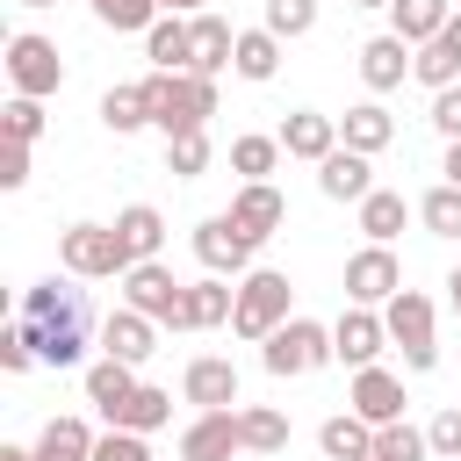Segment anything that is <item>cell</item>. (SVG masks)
<instances>
[{
  "instance_id": "obj_1",
  "label": "cell",
  "mask_w": 461,
  "mask_h": 461,
  "mask_svg": "<svg viewBox=\"0 0 461 461\" xmlns=\"http://www.w3.org/2000/svg\"><path fill=\"white\" fill-rule=\"evenodd\" d=\"M14 324H22V339L36 346L43 367H79V353L94 339V303H86V288H72V274L65 281H36V288H22Z\"/></svg>"
},
{
  "instance_id": "obj_2",
  "label": "cell",
  "mask_w": 461,
  "mask_h": 461,
  "mask_svg": "<svg viewBox=\"0 0 461 461\" xmlns=\"http://www.w3.org/2000/svg\"><path fill=\"white\" fill-rule=\"evenodd\" d=\"M137 86H144L151 130H166V144L187 130H209V115H216V79H202V72H144Z\"/></svg>"
},
{
  "instance_id": "obj_3",
  "label": "cell",
  "mask_w": 461,
  "mask_h": 461,
  "mask_svg": "<svg viewBox=\"0 0 461 461\" xmlns=\"http://www.w3.org/2000/svg\"><path fill=\"white\" fill-rule=\"evenodd\" d=\"M58 267H65L72 281H122L137 259H130V245H122L115 223H72V230L58 238Z\"/></svg>"
},
{
  "instance_id": "obj_4",
  "label": "cell",
  "mask_w": 461,
  "mask_h": 461,
  "mask_svg": "<svg viewBox=\"0 0 461 461\" xmlns=\"http://www.w3.org/2000/svg\"><path fill=\"white\" fill-rule=\"evenodd\" d=\"M288 303H295V288H288V274H274V267H252L245 281H238V310H230V331L238 339H274L281 324H288Z\"/></svg>"
},
{
  "instance_id": "obj_5",
  "label": "cell",
  "mask_w": 461,
  "mask_h": 461,
  "mask_svg": "<svg viewBox=\"0 0 461 461\" xmlns=\"http://www.w3.org/2000/svg\"><path fill=\"white\" fill-rule=\"evenodd\" d=\"M122 303L144 310V317L166 324V331H194V324H187V281H173V267H158V259H144V267L122 274Z\"/></svg>"
},
{
  "instance_id": "obj_6",
  "label": "cell",
  "mask_w": 461,
  "mask_h": 461,
  "mask_svg": "<svg viewBox=\"0 0 461 461\" xmlns=\"http://www.w3.org/2000/svg\"><path fill=\"white\" fill-rule=\"evenodd\" d=\"M259 360H267V375H317L324 360H339L331 353V324H317V317H288L267 346H259Z\"/></svg>"
},
{
  "instance_id": "obj_7",
  "label": "cell",
  "mask_w": 461,
  "mask_h": 461,
  "mask_svg": "<svg viewBox=\"0 0 461 461\" xmlns=\"http://www.w3.org/2000/svg\"><path fill=\"white\" fill-rule=\"evenodd\" d=\"M7 79H14L22 101H50V94L65 86V58H58V43L36 36V29L7 36Z\"/></svg>"
},
{
  "instance_id": "obj_8",
  "label": "cell",
  "mask_w": 461,
  "mask_h": 461,
  "mask_svg": "<svg viewBox=\"0 0 461 461\" xmlns=\"http://www.w3.org/2000/svg\"><path fill=\"white\" fill-rule=\"evenodd\" d=\"M382 324H389V346H403V367H439V331H432V295H418V288H403L389 310H382Z\"/></svg>"
},
{
  "instance_id": "obj_9",
  "label": "cell",
  "mask_w": 461,
  "mask_h": 461,
  "mask_svg": "<svg viewBox=\"0 0 461 461\" xmlns=\"http://www.w3.org/2000/svg\"><path fill=\"white\" fill-rule=\"evenodd\" d=\"M396 295H403V267H396L389 245H367V252L346 259V303H360V310H389Z\"/></svg>"
},
{
  "instance_id": "obj_10",
  "label": "cell",
  "mask_w": 461,
  "mask_h": 461,
  "mask_svg": "<svg viewBox=\"0 0 461 461\" xmlns=\"http://www.w3.org/2000/svg\"><path fill=\"white\" fill-rule=\"evenodd\" d=\"M194 259L209 274H252V238L230 223V216H202L194 223Z\"/></svg>"
},
{
  "instance_id": "obj_11",
  "label": "cell",
  "mask_w": 461,
  "mask_h": 461,
  "mask_svg": "<svg viewBox=\"0 0 461 461\" xmlns=\"http://www.w3.org/2000/svg\"><path fill=\"white\" fill-rule=\"evenodd\" d=\"M151 353H158V324H151L144 310L122 303V310L101 317V360H130V367H144Z\"/></svg>"
},
{
  "instance_id": "obj_12",
  "label": "cell",
  "mask_w": 461,
  "mask_h": 461,
  "mask_svg": "<svg viewBox=\"0 0 461 461\" xmlns=\"http://www.w3.org/2000/svg\"><path fill=\"white\" fill-rule=\"evenodd\" d=\"M382 346H389V324H382V310H360V303H353V310L331 324V353H339L353 375H360V367H375V353H382Z\"/></svg>"
},
{
  "instance_id": "obj_13",
  "label": "cell",
  "mask_w": 461,
  "mask_h": 461,
  "mask_svg": "<svg viewBox=\"0 0 461 461\" xmlns=\"http://www.w3.org/2000/svg\"><path fill=\"white\" fill-rule=\"evenodd\" d=\"M245 447L238 411H194V425L180 432V461H230Z\"/></svg>"
},
{
  "instance_id": "obj_14",
  "label": "cell",
  "mask_w": 461,
  "mask_h": 461,
  "mask_svg": "<svg viewBox=\"0 0 461 461\" xmlns=\"http://www.w3.org/2000/svg\"><path fill=\"white\" fill-rule=\"evenodd\" d=\"M346 411H353V418H367V425L382 432V425H396V418H403V382H396L389 367H360V375H353Z\"/></svg>"
},
{
  "instance_id": "obj_15",
  "label": "cell",
  "mask_w": 461,
  "mask_h": 461,
  "mask_svg": "<svg viewBox=\"0 0 461 461\" xmlns=\"http://www.w3.org/2000/svg\"><path fill=\"white\" fill-rule=\"evenodd\" d=\"M274 137H281V151H288V158H310V166H324V158L339 151V115L295 108V115H288V122H281Z\"/></svg>"
},
{
  "instance_id": "obj_16",
  "label": "cell",
  "mask_w": 461,
  "mask_h": 461,
  "mask_svg": "<svg viewBox=\"0 0 461 461\" xmlns=\"http://www.w3.org/2000/svg\"><path fill=\"white\" fill-rule=\"evenodd\" d=\"M411 65H418V50H411L403 36H367V43H360V79H367L375 94H396V86L411 79Z\"/></svg>"
},
{
  "instance_id": "obj_17",
  "label": "cell",
  "mask_w": 461,
  "mask_h": 461,
  "mask_svg": "<svg viewBox=\"0 0 461 461\" xmlns=\"http://www.w3.org/2000/svg\"><path fill=\"white\" fill-rule=\"evenodd\" d=\"M180 389H187V403H194V411H230V403H238V367H230V360H216V353H202V360H187Z\"/></svg>"
},
{
  "instance_id": "obj_18",
  "label": "cell",
  "mask_w": 461,
  "mask_h": 461,
  "mask_svg": "<svg viewBox=\"0 0 461 461\" xmlns=\"http://www.w3.org/2000/svg\"><path fill=\"white\" fill-rule=\"evenodd\" d=\"M223 216H230V223H238V230H245V238L259 245V238H274V230H281L288 202H281V194H274L267 180H245V187H238V202H230Z\"/></svg>"
},
{
  "instance_id": "obj_19",
  "label": "cell",
  "mask_w": 461,
  "mask_h": 461,
  "mask_svg": "<svg viewBox=\"0 0 461 461\" xmlns=\"http://www.w3.org/2000/svg\"><path fill=\"white\" fill-rule=\"evenodd\" d=\"M317 187H324L331 202H353V209H360V202L375 194V166H367L360 151H346V144H339V151L317 166Z\"/></svg>"
},
{
  "instance_id": "obj_20",
  "label": "cell",
  "mask_w": 461,
  "mask_h": 461,
  "mask_svg": "<svg viewBox=\"0 0 461 461\" xmlns=\"http://www.w3.org/2000/svg\"><path fill=\"white\" fill-rule=\"evenodd\" d=\"M144 58H151V72H194V29L180 14H158L144 36Z\"/></svg>"
},
{
  "instance_id": "obj_21",
  "label": "cell",
  "mask_w": 461,
  "mask_h": 461,
  "mask_svg": "<svg viewBox=\"0 0 461 461\" xmlns=\"http://www.w3.org/2000/svg\"><path fill=\"white\" fill-rule=\"evenodd\" d=\"M389 137H396V122H389V108H382V101H360V108H346V115H339V144H346V151H360V158L389 151Z\"/></svg>"
},
{
  "instance_id": "obj_22",
  "label": "cell",
  "mask_w": 461,
  "mask_h": 461,
  "mask_svg": "<svg viewBox=\"0 0 461 461\" xmlns=\"http://www.w3.org/2000/svg\"><path fill=\"white\" fill-rule=\"evenodd\" d=\"M130 396H137V367H130V360H94V367H86V403H94L108 425L122 418Z\"/></svg>"
},
{
  "instance_id": "obj_23",
  "label": "cell",
  "mask_w": 461,
  "mask_h": 461,
  "mask_svg": "<svg viewBox=\"0 0 461 461\" xmlns=\"http://www.w3.org/2000/svg\"><path fill=\"white\" fill-rule=\"evenodd\" d=\"M447 22H454V0H396L389 7V36H403L411 50H425Z\"/></svg>"
},
{
  "instance_id": "obj_24",
  "label": "cell",
  "mask_w": 461,
  "mask_h": 461,
  "mask_svg": "<svg viewBox=\"0 0 461 461\" xmlns=\"http://www.w3.org/2000/svg\"><path fill=\"white\" fill-rule=\"evenodd\" d=\"M317 447H324V461H367L375 454V425L353 418V411H339V418L317 425Z\"/></svg>"
},
{
  "instance_id": "obj_25",
  "label": "cell",
  "mask_w": 461,
  "mask_h": 461,
  "mask_svg": "<svg viewBox=\"0 0 461 461\" xmlns=\"http://www.w3.org/2000/svg\"><path fill=\"white\" fill-rule=\"evenodd\" d=\"M187 29H194V72H202V79H216V72L238 58V36H230V22H223V14H194Z\"/></svg>"
},
{
  "instance_id": "obj_26",
  "label": "cell",
  "mask_w": 461,
  "mask_h": 461,
  "mask_svg": "<svg viewBox=\"0 0 461 461\" xmlns=\"http://www.w3.org/2000/svg\"><path fill=\"white\" fill-rule=\"evenodd\" d=\"M230 310H238V288H230L223 274H209V281H187V324H194V331H216V324H230Z\"/></svg>"
},
{
  "instance_id": "obj_27",
  "label": "cell",
  "mask_w": 461,
  "mask_h": 461,
  "mask_svg": "<svg viewBox=\"0 0 461 461\" xmlns=\"http://www.w3.org/2000/svg\"><path fill=\"white\" fill-rule=\"evenodd\" d=\"M115 230H122V245H130V259L144 267V259H158V245H166V216L151 209V202H130L122 216H115Z\"/></svg>"
},
{
  "instance_id": "obj_28",
  "label": "cell",
  "mask_w": 461,
  "mask_h": 461,
  "mask_svg": "<svg viewBox=\"0 0 461 461\" xmlns=\"http://www.w3.org/2000/svg\"><path fill=\"white\" fill-rule=\"evenodd\" d=\"M36 461H94L86 418H50V425L36 432Z\"/></svg>"
},
{
  "instance_id": "obj_29",
  "label": "cell",
  "mask_w": 461,
  "mask_h": 461,
  "mask_svg": "<svg viewBox=\"0 0 461 461\" xmlns=\"http://www.w3.org/2000/svg\"><path fill=\"white\" fill-rule=\"evenodd\" d=\"M230 72H238V79H274V72H281V36H274V29H245Z\"/></svg>"
},
{
  "instance_id": "obj_30",
  "label": "cell",
  "mask_w": 461,
  "mask_h": 461,
  "mask_svg": "<svg viewBox=\"0 0 461 461\" xmlns=\"http://www.w3.org/2000/svg\"><path fill=\"white\" fill-rule=\"evenodd\" d=\"M403 216H411V202H403L396 187H375V194L360 202V230H367V245H389V238L403 230Z\"/></svg>"
},
{
  "instance_id": "obj_31",
  "label": "cell",
  "mask_w": 461,
  "mask_h": 461,
  "mask_svg": "<svg viewBox=\"0 0 461 461\" xmlns=\"http://www.w3.org/2000/svg\"><path fill=\"white\" fill-rule=\"evenodd\" d=\"M238 425H245V454H281V447H288V418H281L274 403H245Z\"/></svg>"
},
{
  "instance_id": "obj_32",
  "label": "cell",
  "mask_w": 461,
  "mask_h": 461,
  "mask_svg": "<svg viewBox=\"0 0 461 461\" xmlns=\"http://www.w3.org/2000/svg\"><path fill=\"white\" fill-rule=\"evenodd\" d=\"M166 418H173V396H166L158 382H137V396L122 403V418H115V425H122V432H158Z\"/></svg>"
},
{
  "instance_id": "obj_33",
  "label": "cell",
  "mask_w": 461,
  "mask_h": 461,
  "mask_svg": "<svg viewBox=\"0 0 461 461\" xmlns=\"http://www.w3.org/2000/svg\"><path fill=\"white\" fill-rule=\"evenodd\" d=\"M101 122H108L115 137L144 130V122H151V108H144V86H108V94H101Z\"/></svg>"
},
{
  "instance_id": "obj_34",
  "label": "cell",
  "mask_w": 461,
  "mask_h": 461,
  "mask_svg": "<svg viewBox=\"0 0 461 461\" xmlns=\"http://www.w3.org/2000/svg\"><path fill=\"white\" fill-rule=\"evenodd\" d=\"M86 7H94L101 29H137V36H151V22L166 14L158 0H86Z\"/></svg>"
},
{
  "instance_id": "obj_35",
  "label": "cell",
  "mask_w": 461,
  "mask_h": 461,
  "mask_svg": "<svg viewBox=\"0 0 461 461\" xmlns=\"http://www.w3.org/2000/svg\"><path fill=\"white\" fill-rule=\"evenodd\" d=\"M375 461H432V439H425L418 425H403V418H396V425H382V432H375Z\"/></svg>"
},
{
  "instance_id": "obj_36",
  "label": "cell",
  "mask_w": 461,
  "mask_h": 461,
  "mask_svg": "<svg viewBox=\"0 0 461 461\" xmlns=\"http://www.w3.org/2000/svg\"><path fill=\"white\" fill-rule=\"evenodd\" d=\"M418 223H425L432 238H461V187H447V180H439V187L418 202Z\"/></svg>"
},
{
  "instance_id": "obj_37",
  "label": "cell",
  "mask_w": 461,
  "mask_h": 461,
  "mask_svg": "<svg viewBox=\"0 0 461 461\" xmlns=\"http://www.w3.org/2000/svg\"><path fill=\"white\" fill-rule=\"evenodd\" d=\"M230 166H238L245 180H267V173L281 166V137H238V144H230Z\"/></svg>"
},
{
  "instance_id": "obj_38",
  "label": "cell",
  "mask_w": 461,
  "mask_h": 461,
  "mask_svg": "<svg viewBox=\"0 0 461 461\" xmlns=\"http://www.w3.org/2000/svg\"><path fill=\"white\" fill-rule=\"evenodd\" d=\"M259 29H274L281 43H288V36H310V29H317V0H267V22H259Z\"/></svg>"
},
{
  "instance_id": "obj_39",
  "label": "cell",
  "mask_w": 461,
  "mask_h": 461,
  "mask_svg": "<svg viewBox=\"0 0 461 461\" xmlns=\"http://www.w3.org/2000/svg\"><path fill=\"white\" fill-rule=\"evenodd\" d=\"M166 166H173L180 180L209 173V130H187V137H173V144H166Z\"/></svg>"
},
{
  "instance_id": "obj_40",
  "label": "cell",
  "mask_w": 461,
  "mask_h": 461,
  "mask_svg": "<svg viewBox=\"0 0 461 461\" xmlns=\"http://www.w3.org/2000/svg\"><path fill=\"white\" fill-rule=\"evenodd\" d=\"M425 439H432V454H439V461H461V403H447V411H432V425H425Z\"/></svg>"
},
{
  "instance_id": "obj_41",
  "label": "cell",
  "mask_w": 461,
  "mask_h": 461,
  "mask_svg": "<svg viewBox=\"0 0 461 461\" xmlns=\"http://www.w3.org/2000/svg\"><path fill=\"white\" fill-rule=\"evenodd\" d=\"M94 461H151V447H144V432H122V425H108V432L94 439Z\"/></svg>"
},
{
  "instance_id": "obj_42",
  "label": "cell",
  "mask_w": 461,
  "mask_h": 461,
  "mask_svg": "<svg viewBox=\"0 0 461 461\" xmlns=\"http://www.w3.org/2000/svg\"><path fill=\"white\" fill-rule=\"evenodd\" d=\"M43 137V101H7V144H36Z\"/></svg>"
},
{
  "instance_id": "obj_43",
  "label": "cell",
  "mask_w": 461,
  "mask_h": 461,
  "mask_svg": "<svg viewBox=\"0 0 461 461\" xmlns=\"http://www.w3.org/2000/svg\"><path fill=\"white\" fill-rule=\"evenodd\" d=\"M432 130H439L447 144H461V86H439V94H432Z\"/></svg>"
},
{
  "instance_id": "obj_44",
  "label": "cell",
  "mask_w": 461,
  "mask_h": 461,
  "mask_svg": "<svg viewBox=\"0 0 461 461\" xmlns=\"http://www.w3.org/2000/svg\"><path fill=\"white\" fill-rule=\"evenodd\" d=\"M0 367H7V375H29V367H36V346L22 339V324L0 331Z\"/></svg>"
},
{
  "instance_id": "obj_45",
  "label": "cell",
  "mask_w": 461,
  "mask_h": 461,
  "mask_svg": "<svg viewBox=\"0 0 461 461\" xmlns=\"http://www.w3.org/2000/svg\"><path fill=\"white\" fill-rule=\"evenodd\" d=\"M29 180V144H7V173H0V187H22Z\"/></svg>"
},
{
  "instance_id": "obj_46",
  "label": "cell",
  "mask_w": 461,
  "mask_h": 461,
  "mask_svg": "<svg viewBox=\"0 0 461 461\" xmlns=\"http://www.w3.org/2000/svg\"><path fill=\"white\" fill-rule=\"evenodd\" d=\"M439 43H447V50H454V58H461V7H454V22H447V29H439Z\"/></svg>"
},
{
  "instance_id": "obj_47",
  "label": "cell",
  "mask_w": 461,
  "mask_h": 461,
  "mask_svg": "<svg viewBox=\"0 0 461 461\" xmlns=\"http://www.w3.org/2000/svg\"><path fill=\"white\" fill-rule=\"evenodd\" d=\"M439 173H447V187H461V144H447V166Z\"/></svg>"
},
{
  "instance_id": "obj_48",
  "label": "cell",
  "mask_w": 461,
  "mask_h": 461,
  "mask_svg": "<svg viewBox=\"0 0 461 461\" xmlns=\"http://www.w3.org/2000/svg\"><path fill=\"white\" fill-rule=\"evenodd\" d=\"M166 14H209V0H158Z\"/></svg>"
},
{
  "instance_id": "obj_49",
  "label": "cell",
  "mask_w": 461,
  "mask_h": 461,
  "mask_svg": "<svg viewBox=\"0 0 461 461\" xmlns=\"http://www.w3.org/2000/svg\"><path fill=\"white\" fill-rule=\"evenodd\" d=\"M447 303H454V317H461V267L447 274Z\"/></svg>"
},
{
  "instance_id": "obj_50",
  "label": "cell",
  "mask_w": 461,
  "mask_h": 461,
  "mask_svg": "<svg viewBox=\"0 0 461 461\" xmlns=\"http://www.w3.org/2000/svg\"><path fill=\"white\" fill-rule=\"evenodd\" d=\"M0 461H36V447H0Z\"/></svg>"
},
{
  "instance_id": "obj_51",
  "label": "cell",
  "mask_w": 461,
  "mask_h": 461,
  "mask_svg": "<svg viewBox=\"0 0 461 461\" xmlns=\"http://www.w3.org/2000/svg\"><path fill=\"white\" fill-rule=\"evenodd\" d=\"M353 7H396V0H353Z\"/></svg>"
},
{
  "instance_id": "obj_52",
  "label": "cell",
  "mask_w": 461,
  "mask_h": 461,
  "mask_svg": "<svg viewBox=\"0 0 461 461\" xmlns=\"http://www.w3.org/2000/svg\"><path fill=\"white\" fill-rule=\"evenodd\" d=\"M22 7H50V0H22Z\"/></svg>"
},
{
  "instance_id": "obj_53",
  "label": "cell",
  "mask_w": 461,
  "mask_h": 461,
  "mask_svg": "<svg viewBox=\"0 0 461 461\" xmlns=\"http://www.w3.org/2000/svg\"><path fill=\"white\" fill-rule=\"evenodd\" d=\"M367 461H375V454H367Z\"/></svg>"
}]
</instances>
